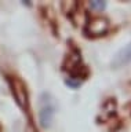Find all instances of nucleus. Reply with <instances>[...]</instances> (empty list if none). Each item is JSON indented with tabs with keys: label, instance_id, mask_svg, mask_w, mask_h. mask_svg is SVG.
Wrapping results in <instances>:
<instances>
[{
	"label": "nucleus",
	"instance_id": "obj_1",
	"mask_svg": "<svg viewBox=\"0 0 131 132\" xmlns=\"http://www.w3.org/2000/svg\"><path fill=\"white\" fill-rule=\"evenodd\" d=\"M131 62V43L123 47L116 55H114L112 61V68H123V66L128 65Z\"/></svg>",
	"mask_w": 131,
	"mask_h": 132
},
{
	"label": "nucleus",
	"instance_id": "obj_3",
	"mask_svg": "<svg viewBox=\"0 0 131 132\" xmlns=\"http://www.w3.org/2000/svg\"><path fill=\"white\" fill-rule=\"evenodd\" d=\"M90 6L93 7V10H99V11H102V10L106 7V2H91V3H90Z\"/></svg>",
	"mask_w": 131,
	"mask_h": 132
},
{
	"label": "nucleus",
	"instance_id": "obj_2",
	"mask_svg": "<svg viewBox=\"0 0 131 132\" xmlns=\"http://www.w3.org/2000/svg\"><path fill=\"white\" fill-rule=\"evenodd\" d=\"M51 116H52L51 107H44V109L42 110V113H40V122H42V125L48 127L50 120H51Z\"/></svg>",
	"mask_w": 131,
	"mask_h": 132
}]
</instances>
